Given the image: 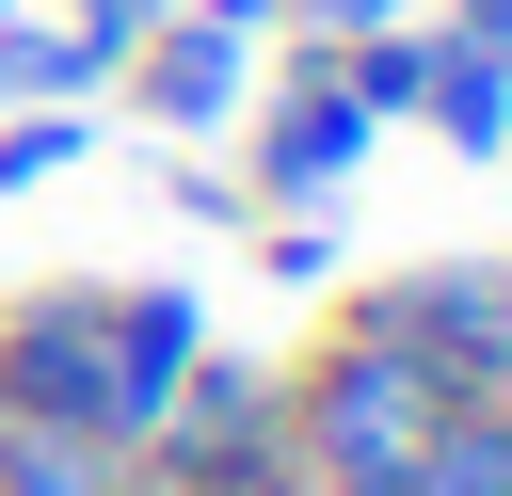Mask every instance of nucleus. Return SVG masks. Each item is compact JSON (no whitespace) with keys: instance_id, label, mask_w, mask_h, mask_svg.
<instances>
[{"instance_id":"1a4fd4ad","label":"nucleus","mask_w":512,"mask_h":496,"mask_svg":"<svg viewBox=\"0 0 512 496\" xmlns=\"http://www.w3.org/2000/svg\"><path fill=\"white\" fill-rule=\"evenodd\" d=\"M416 496H512V416L496 400H448L432 448H416Z\"/></svg>"},{"instance_id":"20e7f679","label":"nucleus","mask_w":512,"mask_h":496,"mask_svg":"<svg viewBox=\"0 0 512 496\" xmlns=\"http://www.w3.org/2000/svg\"><path fill=\"white\" fill-rule=\"evenodd\" d=\"M240 112H256V192H240V208H320V192L384 144V128L352 112L336 48H304V32H272V64H256V96H240Z\"/></svg>"},{"instance_id":"6e6552de","label":"nucleus","mask_w":512,"mask_h":496,"mask_svg":"<svg viewBox=\"0 0 512 496\" xmlns=\"http://www.w3.org/2000/svg\"><path fill=\"white\" fill-rule=\"evenodd\" d=\"M112 64L80 48V32H32V16H0V112H80Z\"/></svg>"},{"instance_id":"9b49d317","label":"nucleus","mask_w":512,"mask_h":496,"mask_svg":"<svg viewBox=\"0 0 512 496\" xmlns=\"http://www.w3.org/2000/svg\"><path fill=\"white\" fill-rule=\"evenodd\" d=\"M256 272H272V288H336V224H320V208H288V224L256 240Z\"/></svg>"},{"instance_id":"9d476101","label":"nucleus","mask_w":512,"mask_h":496,"mask_svg":"<svg viewBox=\"0 0 512 496\" xmlns=\"http://www.w3.org/2000/svg\"><path fill=\"white\" fill-rule=\"evenodd\" d=\"M64 160H80V112H0V192H32Z\"/></svg>"},{"instance_id":"f3484780","label":"nucleus","mask_w":512,"mask_h":496,"mask_svg":"<svg viewBox=\"0 0 512 496\" xmlns=\"http://www.w3.org/2000/svg\"><path fill=\"white\" fill-rule=\"evenodd\" d=\"M496 160H512V144H496Z\"/></svg>"},{"instance_id":"dca6fc26","label":"nucleus","mask_w":512,"mask_h":496,"mask_svg":"<svg viewBox=\"0 0 512 496\" xmlns=\"http://www.w3.org/2000/svg\"><path fill=\"white\" fill-rule=\"evenodd\" d=\"M272 496H304V480H272Z\"/></svg>"},{"instance_id":"4468645a","label":"nucleus","mask_w":512,"mask_h":496,"mask_svg":"<svg viewBox=\"0 0 512 496\" xmlns=\"http://www.w3.org/2000/svg\"><path fill=\"white\" fill-rule=\"evenodd\" d=\"M432 32H464V48H480V64H512V0H448V16H432Z\"/></svg>"},{"instance_id":"0eeeda50","label":"nucleus","mask_w":512,"mask_h":496,"mask_svg":"<svg viewBox=\"0 0 512 496\" xmlns=\"http://www.w3.org/2000/svg\"><path fill=\"white\" fill-rule=\"evenodd\" d=\"M0 496H128V448L48 432V416H0Z\"/></svg>"},{"instance_id":"39448f33","label":"nucleus","mask_w":512,"mask_h":496,"mask_svg":"<svg viewBox=\"0 0 512 496\" xmlns=\"http://www.w3.org/2000/svg\"><path fill=\"white\" fill-rule=\"evenodd\" d=\"M448 400H496L512 384V256H416V272H384V288H352Z\"/></svg>"},{"instance_id":"f257e3e1","label":"nucleus","mask_w":512,"mask_h":496,"mask_svg":"<svg viewBox=\"0 0 512 496\" xmlns=\"http://www.w3.org/2000/svg\"><path fill=\"white\" fill-rule=\"evenodd\" d=\"M208 352V304L176 272H48V288H0V416H48V432H96V448H144L176 368Z\"/></svg>"},{"instance_id":"423d86ee","label":"nucleus","mask_w":512,"mask_h":496,"mask_svg":"<svg viewBox=\"0 0 512 496\" xmlns=\"http://www.w3.org/2000/svg\"><path fill=\"white\" fill-rule=\"evenodd\" d=\"M416 128H432V144H464V160H496V144H512V64H480L464 32H432V80H416Z\"/></svg>"},{"instance_id":"7ed1b4c3","label":"nucleus","mask_w":512,"mask_h":496,"mask_svg":"<svg viewBox=\"0 0 512 496\" xmlns=\"http://www.w3.org/2000/svg\"><path fill=\"white\" fill-rule=\"evenodd\" d=\"M256 64H272V0H176L160 32H128V112L160 144H208V128H240Z\"/></svg>"},{"instance_id":"f8f14e48","label":"nucleus","mask_w":512,"mask_h":496,"mask_svg":"<svg viewBox=\"0 0 512 496\" xmlns=\"http://www.w3.org/2000/svg\"><path fill=\"white\" fill-rule=\"evenodd\" d=\"M272 32H304V48H368V32H400V0H272Z\"/></svg>"},{"instance_id":"f03ea898","label":"nucleus","mask_w":512,"mask_h":496,"mask_svg":"<svg viewBox=\"0 0 512 496\" xmlns=\"http://www.w3.org/2000/svg\"><path fill=\"white\" fill-rule=\"evenodd\" d=\"M160 496H272L288 480V368L272 352H192L176 368V400H160V432L128 448Z\"/></svg>"},{"instance_id":"ddd939ff","label":"nucleus","mask_w":512,"mask_h":496,"mask_svg":"<svg viewBox=\"0 0 512 496\" xmlns=\"http://www.w3.org/2000/svg\"><path fill=\"white\" fill-rule=\"evenodd\" d=\"M160 16H176V0H80V16H64V32H80V48H96V64H128V32H160Z\"/></svg>"},{"instance_id":"2eb2a0df","label":"nucleus","mask_w":512,"mask_h":496,"mask_svg":"<svg viewBox=\"0 0 512 496\" xmlns=\"http://www.w3.org/2000/svg\"><path fill=\"white\" fill-rule=\"evenodd\" d=\"M0 16H32V0H0Z\"/></svg>"}]
</instances>
